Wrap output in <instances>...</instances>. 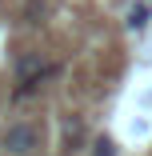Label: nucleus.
<instances>
[{"label": "nucleus", "instance_id": "nucleus-1", "mask_svg": "<svg viewBox=\"0 0 152 156\" xmlns=\"http://www.w3.org/2000/svg\"><path fill=\"white\" fill-rule=\"evenodd\" d=\"M0 148H4L8 156H32L36 148H40V128L36 124H8L4 128V136H0Z\"/></svg>", "mask_w": 152, "mask_h": 156}, {"label": "nucleus", "instance_id": "nucleus-2", "mask_svg": "<svg viewBox=\"0 0 152 156\" xmlns=\"http://www.w3.org/2000/svg\"><path fill=\"white\" fill-rule=\"evenodd\" d=\"M148 16H152V4H148V0H140V4L128 8V20H124V24L132 28V32H140V28L148 24Z\"/></svg>", "mask_w": 152, "mask_h": 156}, {"label": "nucleus", "instance_id": "nucleus-3", "mask_svg": "<svg viewBox=\"0 0 152 156\" xmlns=\"http://www.w3.org/2000/svg\"><path fill=\"white\" fill-rule=\"evenodd\" d=\"M92 156H116V144H112L108 136H100V140L92 144Z\"/></svg>", "mask_w": 152, "mask_h": 156}]
</instances>
